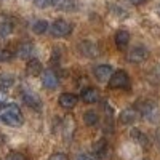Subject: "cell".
Returning <instances> with one entry per match:
<instances>
[{
	"label": "cell",
	"instance_id": "6da1fadb",
	"mask_svg": "<svg viewBox=\"0 0 160 160\" xmlns=\"http://www.w3.org/2000/svg\"><path fill=\"white\" fill-rule=\"evenodd\" d=\"M0 122L10 127H21L22 125V114L18 104H5L0 108Z\"/></svg>",
	"mask_w": 160,
	"mask_h": 160
},
{
	"label": "cell",
	"instance_id": "7a4b0ae2",
	"mask_svg": "<svg viewBox=\"0 0 160 160\" xmlns=\"http://www.w3.org/2000/svg\"><path fill=\"white\" fill-rule=\"evenodd\" d=\"M50 32L53 37H68L72 32V24L66 19H56L51 24Z\"/></svg>",
	"mask_w": 160,
	"mask_h": 160
},
{
	"label": "cell",
	"instance_id": "3957f363",
	"mask_svg": "<svg viewBox=\"0 0 160 160\" xmlns=\"http://www.w3.org/2000/svg\"><path fill=\"white\" fill-rule=\"evenodd\" d=\"M130 85V77L125 71H117L109 78V87L111 88H127Z\"/></svg>",
	"mask_w": 160,
	"mask_h": 160
},
{
	"label": "cell",
	"instance_id": "277c9868",
	"mask_svg": "<svg viewBox=\"0 0 160 160\" xmlns=\"http://www.w3.org/2000/svg\"><path fill=\"white\" fill-rule=\"evenodd\" d=\"M139 112L144 118L152 120V122L158 118V109L154 102H141L139 104Z\"/></svg>",
	"mask_w": 160,
	"mask_h": 160
},
{
	"label": "cell",
	"instance_id": "5b68a950",
	"mask_svg": "<svg viewBox=\"0 0 160 160\" xmlns=\"http://www.w3.org/2000/svg\"><path fill=\"white\" fill-rule=\"evenodd\" d=\"M148 56H149V51H148V48L142 47V45L135 47L128 53V59L131 62H142V61L148 59Z\"/></svg>",
	"mask_w": 160,
	"mask_h": 160
},
{
	"label": "cell",
	"instance_id": "8992f818",
	"mask_svg": "<svg viewBox=\"0 0 160 160\" xmlns=\"http://www.w3.org/2000/svg\"><path fill=\"white\" fill-rule=\"evenodd\" d=\"M93 72H95V77L99 80V82H106V80H109L112 77V68L108 66V64L96 66V68L93 69Z\"/></svg>",
	"mask_w": 160,
	"mask_h": 160
},
{
	"label": "cell",
	"instance_id": "52a82bcc",
	"mask_svg": "<svg viewBox=\"0 0 160 160\" xmlns=\"http://www.w3.org/2000/svg\"><path fill=\"white\" fill-rule=\"evenodd\" d=\"M80 98H82L83 102L87 104H93V102H98L99 98H101V93L98 88H85L82 91V95H80Z\"/></svg>",
	"mask_w": 160,
	"mask_h": 160
},
{
	"label": "cell",
	"instance_id": "ba28073f",
	"mask_svg": "<svg viewBox=\"0 0 160 160\" xmlns=\"http://www.w3.org/2000/svg\"><path fill=\"white\" fill-rule=\"evenodd\" d=\"M77 101H78V98L74 95V93H62V95L59 96V99H58L59 106L64 108V109H74Z\"/></svg>",
	"mask_w": 160,
	"mask_h": 160
},
{
	"label": "cell",
	"instance_id": "9c48e42d",
	"mask_svg": "<svg viewBox=\"0 0 160 160\" xmlns=\"http://www.w3.org/2000/svg\"><path fill=\"white\" fill-rule=\"evenodd\" d=\"M42 85L47 90H55L58 87V77L51 71H43L42 72Z\"/></svg>",
	"mask_w": 160,
	"mask_h": 160
},
{
	"label": "cell",
	"instance_id": "30bf717a",
	"mask_svg": "<svg viewBox=\"0 0 160 160\" xmlns=\"http://www.w3.org/2000/svg\"><path fill=\"white\" fill-rule=\"evenodd\" d=\"M22 101L32 109H40L42 108V101H40V98L32 91H22Z\"/></svg>",
	"mask_w": 160,
	"mask_h": 160
},
{
	"label": "cell",
	"instance_id": "8fae6325",
	"mask_svg": "<svg viewBox=\"0 0 160 160\" xmlns=\"http://www.w3.org/2000/svg\"><path fill=\"white\" fill-rule=\"evenodd\" d=\"M32 51H34V45L31 42H24L18 47L16 53H15V56L19 58V59H28L32 56Z\"/></svg>",
	"mask_w": 160,
	"mask_h": 160
},
{
	"label": "cell",
	"instance_id": "7c38bea8",
	"mask_svg": "<svg viewBox=\"0 0 160 160\" xmlns=\"http://www.w3.org/2000/svg\"><path fill=\"white\" fill-rule=\"evenodd\" d=\"M26 72H28L29 75H40L43 72V66L38 59L32 58V59H29L28 66H26Z\"/></svg>",
	"mask_w": 160,
	"mask_h": 160
},
{
	"label": "cell",
	"instance_id": "4fadbf2b",
	"mask_svg": "<svg viewBox=\"0 0 160 160\" xmlns=\"http://www.w3.org/2000/svg\"><path fill=\"white\" fill-rule=\"evenodd\" d=\"M78 50L83 56H96L98 55V47L93 42H82L78 45Z\"/></svg>",
	"mask_w": 160,
	"mask_h": 160
},
{
	"label": "cell",
	"instance_id": "5bb4252c",
	"mask_svg": "<svg viewBox=\"0 0 160 160\" xmlns=\"http://www.w3.org/2000/svg\"><path fill=\"white\" fill-rule=\"evenodd\" d=\"M138 118V112L135 109H125L120 114V122L123 125H130V123H135V120Z\"/></svg>",
	"mask_w": 160,
	"mask_h": 160
},
{
	"label": "cell",
	"instance_id": "9a60e30c",
	"mask_svg": "<svg viewBox=\"0 0 160 160\" xmlns=\"http://www.w3.org/2000/svg\"><path fill=\"white\" fill-rule=\"evenodd\" d=\"M114 40H115V45H117L118 48H125V47L128 45V42H130V34H128L127 31H123V29H120V31L115 32Z\"/></svg>",
	"mask_w": 160,
	"mask_h": 160
},
{
	"label": "cell",
	"instance_id": "2e32d148",
	"mask_svg": "<svg viewBox=\"0 0 160 160\" xmlns=\"http://www.w3.org/2000/svg\"><path fill=\"white\" fill-rule=\"evenodd\" d=\"M83 122H85V125H88V127H95V125L99 122V115H98L95 111H87V112L83 114Z\"/></svg>",
	"mask_w": 160,
	"mask_h": 160
},
{
	"label": "cell",
	"instance_id": "e0dca14e",
	"mask_svg": "<svg viewBox=\"0 0 160 160\" xmlns=\"http://www.w3.org/2000/svg\"><path fill=\"white\" fill-rule=\"evenodd\" d=\"M48 31V22L43 21V19H40V21H35L32 24V32L34 34H45Z\"/></svg>",
	"mask_w": 160,
	"mask_h": 160
},
{
	"label": "cell",
	"instance_id": "ac0fdd59",
	"mask_svg": "<svg viewBox=\"0 0 160 160\" xmlns=\"http://www.w3.org/2000/svg\"><path fill=\"white\" fill-rule=\"evenodd\" d=\"M13 32V24L8 22V21H2L0 22V37H8L10 34Z\"/></svg>",
	"mask_w": 160,
	"mask_h": 160
},
{
	"label": "cell",
	"instance_id": "d6986e66",
	"mask_svg": "<svg viewBox=\"0 0 160 160\" xmlns=\"http://www.w3.org/2000/svg\"><path fill=\"white\" fill-rule=\"evenodd\" d=\"M106 149H108V142H106V139H99L95 142V152L98 157H102L106 154Z\"/></svg>",
	"mask_w": 160,
	"mask_h": 160
},
{
	"label": "cell",
	"instance_id": "ffe728a7",
	"mask_svg": "<svg viewBox=\"0 0 160 160\" xmlns=\"http://www.w3.org/2000/svg\"><path fill=\"white\" fill-rule=\"evenodd\" d=\"M13 83H15V78L7 75V77H0V90H10L13 87Z\"/></svg>",
	"mask_w": 160,
	"mask_h": 160
},
{
	"label": "cell",
	"instance_id": "44dd1931",
	"mask_svg": "<svg viewBox=\"0 0 160 160\" xmlns=\"http://www.w3.org/2000/svg\"><path fill=\"white\" fill-rule=\"evenodd\" d=\"M34 3L38 8H48V7H58L59 0H34Z\"/></svg>",
	"mask_w": 160,
	"mask_h": 160
},
{
	"label": "cell",
	"instance_id": "7402d4cb",
	"mask_svg": "<svg viewBox=\"0 0 160 160\" xmlns=\"http://www.w3.org/2000/svg\"><path fill=\"white\" fill-rule=\"evenodd\" d=\"M131 135H133V138H135L139 144H142V146H148V138H146L144 133H141L139 130H133V131H131Z\"/></svg>",
	"mask_w": 160,
	"mask_h": 160
},
{
	"label": "cell",
	"instance_id": "603a6c76",
	"mask_svg": "<svg viewBox=\"0 0 160 160\" xmlns=\"http://www.w3.org/2000/svg\"><path fill=\"white\" fill-rule=\"evenodd\" d=\"M74 7H75V0H59L56 8H59V10H74Z\"/></svg>",
	"mask_w": 160,
	"mask_h": 160
},
{
	"label": "cell",
	"instance_id": "cb8c5ba5",
	"mask_svg": "<svg viewBox=\"0 0 160 160\" xmlns=\"http://www.w3.org/2000/svg\"><path fill=\"white\" fill-rule=\"evenodd\" d=\"M11 58H13V53L10 50H0V62L10 61Z\"/></svg>",
	"mask_w": 160,
	"mask_h": 160
},
{
	"label": "cell",
	"instance_id": "d4e9b609",
	"mask_svg": "<svg viewBox=\"0 0 160 160\" xmlns=\"http://www.w3.org/2000/svg\"><path fill=\"white\" fill-rule=\"evenodd\" d=\"M5 160H26V157L22 154H19V152H10Z\"/></svg>",
	"mask_w": 160,
	"mask_h": 160
},
{
	"label": "cell",
	"instance_id": "484cf974",
	"mask_svg": "<svg viewBox=\"0 0 160 160\" xmlns=\"http://www.w3.org/2000/svg\"><path fill=\"white\" fill-rule=\"evenodd\" d=\"M48 160H69V157L62 152H56V154H51L48 157Z\"/></svg>",
	"mask_w": 160,
	"mask_h": 160
},
{
	"label": "cell",
	"instance_id": "4316f807",
	"mask_svg": "<svg viewBox=\"0 0 160 160\" xmlns=\"http://www.w3.org/2000/svg\"><path fill=\"white\" fill-rule=\"evenodd\" d=\"M77 160H96V157H93L91 154H80Z\"/></svg>",
	"mask_w": 160,
	"mask_h": 160
},
{
	"label": "cell",
	"instance_id": "83f0119b",
	"mask_svg": "<svg viewBox=\"0 0 160 160\" xmlns=\"http://www.w3.org/2000/svg\"><path fill=\"white\" fill-rule=\"evenodd\" d=\"M5 101H7V91L5 90H0V108L5 104Z\"/></svg>",
	"mask_w": 160,
	"mask_h": 160
},
{
	"label": "cell",
	"instance_id": "f1b7e54d",
	"mask_svg": "<svg viewBox=\"0 0 160 160\" xmlns=\"http://www.w3.org/2000/svg\"><path fill=\"white\" fill-rule=\"evenodd\" d=\"M146 2H148V0H130V3H133V5H142V3H146Z\"/></svg>",
	"mask_w": 160,
	"mask_h": 160
},
{
	"label": "cell",
	"instance_id": "f546056e",
	"mask_svg": "<svg viewBox=\"0 0 160 160\" xmlns=\"http://www.w3.org/2000/svg\"><path fill=\"white\" fill-rule=\"evenodd\" d=\"M158 15H160V7H158Z\"/></svg>",
	"mask_w": 160,
	"mask_h": 160
}]
</instances>
